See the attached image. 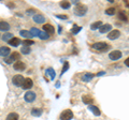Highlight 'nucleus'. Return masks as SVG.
<instances>
[{"mask_svg": "<svg viewBox=\"0 0 129 120\" xmlns=\"http://www.w3.org/2000/svg\"><path fill=\"white\" fill-rule=\"evenodd\" d=\"M103 74H104V72H100V73H98L97 75H98V76H99V75H103Z\"/></svg>", "mask_w": 129, "mask_h": 120, "instance_id": "obj_39", "label": "nucleus"}, {"mask_svg": "<svg viewBox=\"0 0 129 120\" xmlns=\"http://www.w3.org/2000/svg\"><path fill=\"white\" fill-rule=\"evenodd\" d=\"M111 29H112V26L110 24H106V25H102L99 28V32L100 33H107L109 31H111Z\"/></svg>", "mask_w": 129, "mask_h": 120, "instance_id": "obj_10", "label": "nucleus"}, {"mask_svg": "<svg viewBox=\"0 0 129 120\" xmlns=\"http://www.w3.org/2000/svg\"><path fill=\"white\" fill-rule=\"evenodd\" d=\"M36 97H37V94H36L34 91H27V92L25 93V95H24V99H25L26 102H34L36 100Z\"/></svg>", "mask_w": 129, "mask_h": 120, "instance_id": "obj_5", "label": "nucleus"}, {"mask_svg": "<svg viewBox=\"0 0 129 120\" xmlns=\"http://www.w3.org/2000/svg\"><path fill=\"white\" fill-rule=\"evenodd\" d=\"M88 109L91 110L95 116H100V115H101V111H100V109L98 108V107L94 106V105H88Z\"/></svg>", "mask_w": 129, "mask_h": 120, "instance_id": "obj_16", "label": "nucleus"}, {"mask_svg": "<svg viewBox=\"0 0 129 120\" xmlns=\"http://www.w3.org/2000/svg\"><path fill=\"white\" fill-rule=\"evenodd\" d=\"M7 120H18V115L16 113H10L8 115Z\"/></svg>", "mask_w": 129, "mask_h": 120, "instance_id": "obj_22", "label": "nucleus"}, {"mask_svg": "<svg viewBox=\"0 0 129 120\" xmlns=\"http://www.w3.org/2000/svg\"><path fill=\"white\" fill-rule=\"evenodd\" d=\"M24 79H25V77H23L22 75H14L13 78H12V83H13V85L17 86V87H22L23 83H24Z\"/></svg>", "mask_w": 129, "mask_h": 120, "instance_id": "obj_3", "label": "nucleus"}, {"mask_svg": "<svg viewBox=\"0 0 129 120\" xmlns=\"http://www.w3.org/2000/svg\"><path fill=\"white\" fill-rule=\"evenodd\" d=\"M34 22L37 24H42L45 22V17H44L42 14H36V15H34Z\"/></svg>", "mask_w": 129, "mask_h": 120, "instance_id": "obj_11", "label": "nucleus"}, {"mask_svg": "<svg viewBox=\"0 0 129 120\" xmlns=\"http://www.w3.org/2000/svg\"><path fill=\"white\" fill-rule=\"evenodd\" d=\"M10 53H11V50L8 46H1L0 47V56H2V57L6 58Z\"/></svg>", "mask_w": 129, "mask_h": 120, "instance_id": "obj_13", "label": "nucleus"}, {"mask_svg": "<svg viewBox=\"0 0 129 120\" xmlns=\"http://www.w3.org/2000/svg\"><path fill=\"white\" fill-rule=\"evenodd\" d=\"M11 57L14 59V61H16V60L18 61L19 58H21V54H19V53H16V51H14L13 54H11Z\"/></svg>", "mask_w": 129, "mask_h": 120, "instance_id": "obj_27", "label": "nucleus"}, {"mask_svg": "<svg viewBox=\"0 0 129 120\" xmlns=\"http://www.w3.org/2000/svg\"><path fill=\"white\" fill-rule=\"evenodd\" d=\"M31 115L35 116V117H39V116L42 115V110L39 108H32L31 109Z\"/></svg>", "mask_w": 129, "mask_h": 120, "instance_id": "obj_20", "label": "nucleus"}, {"mask_svg": "<svg viewBox=\"0 0 129 120\" xmlns=\"http://www.w3.org/2000/svg\"><path fill=\"white\" fill-rule=\"evenodd\" d=\"M56 17H57V18H60V19H67V18H68L67 15H59V14L56 15Z\"/></svg>", "mask_w": 129, "mask_h": 120, "instance_id": "obj_36", "label": "nucleus"}, {"mask_svg": "<svg viewBox=\"0 0 129 120\" xmlns=\"http://www.w3.org/2000/svg\"><path fill=\"white\" fill-rule=\"evenodd\" d=\"M94 77H95V74H92V73H85L82 76V81L83 82H90Z\"/></svg>", "mask_w": 129, "mask_h": 120, "instance_id": "obj_14", "label": "nucleus"}, {"mask_svg": "<svg viewBox=\"0 0 129 120\" xmlns=\"http://www.w3.org/2000/svg\"><path fill=\"white\" fill-rule=\"evenodd\" d=\"M19 34H21L22 37L26 38V40H30V38H32V34L30 33V31H28V30H21L19 31Z\"/></svg>", "mask_w": 129, "mask_h": 120, "instance_id": "obj_18", "label": "nucleus"}, {"mask_svg": "<svg viewBox=\"0 0 129 120\" xmlns=\"http://www.w3.org/2000/svg\"><path fill=\"white\" fill-rule=\"evenodd\" d=\"M13 68L16 71H24L26 69V65L23 61H16L13 65Z\"/></svg>", "mask_w": 129, "mask_h": 120, "instance_id": "obj_8", "label": "nucleus"}, {"mask_svg": "<svg viewBox=\"0 0 129 120\" xmlns=\"http://www.w3.org/2000/svg\"><path fill=\"white\" fill-rule=\"evenodd\" d=\"M102 26V22H100V21H98V22H95V23H92L91 25H90V28L92 30H96V29H99L100 27Z\"/></svg>", "mask_w": 129, "mask_h": 120, "instance_id": "obj_19", "label": "nucleus"}, {"mask_svg": "<svg viewBox=\"0 0 129 120\" xmlns=\"http://www.w3.org/2000/svg\"><path fill=\"white\" fill-rule=\"evenodd\" d=\"M10 44L11 46H14V47H16V46H18L19 44H21V40H19L18 38H13V39H11L9 42H8Z\"/></svg>", "mask_w": 129, "mask_h": 120, "instance_id": "obj_17", "label": "nucleus"}, {"mask_svg": "<svg viewBox=\"0 0 129 120\" xmlns=\"http://www.w3.org/2000/svg\"><path fill=\"white\" fill-rule=\"evenodd\" d=\"M68 69H69V63L66 61V62H64V65H63V69H62V72H61V73H64L66 71H68Z\"/></svg>", "mask_w": 129, "mask_h": 120, "instance_id": "obj_35", "label": "nucleus"}, {"mask_svg": "<svg viewBox=\"0 0 129 120\" xmlns=\"http://www.w3.org/2000/svg\"><path fill=\"white\" fill-rule=\"evenodd\" d=\"M23 44H24V46L29 47L30 45H32V44H35V42L32 41V40H25V41H23Z\"/></svg>", "mask_w": 129, "mask_h": 120, "instance_id": "obj_30", "label": "nucleus"}, {"mask_svg": "<svg viewBox=\"0 0 129 120\" xmlns=\"http://www.w3.org/2000/svg\"><path fill=\"white\" fill-rule=\"evenodd\" d=\"M13 38L14 37H13V34H12V33H6L5 35H2V40H3V41H8V42H9L11 39H13Z\"/></svg>", "mask_w": 129, "mask_h": 120, "instance_id": "obj_24", "label": "nucleus"}, {"mask_svg": "<svg viewBox=\"0 0 129 120\" xmlns=\"http://www.w3.org/2000/svg\"><path fill=\"white\" fill-rule=\"evenodd\" d=\"M32 86H34V82H32L31 78H25L24 79V83L22 85L23 89H30Z\"/></svg>", "mask_w": 129, "mask_h": 120, "instance_id": "obj_7", "label": "nucleus"}, {"mask_svg": "<svg viewBox=\"0 0 129 120\" xmlns=\"http://www.w3.org/2000/svg\"><path fill=\"white\" fill-rule=\"evenodd\" d=\"M46 72L51 75V78H52V79H54V78H55V71H54L53 69H52V68H50V69H47V71H46Z\"/></svg>", "mask_w": 129, "mask_h": 120, "instance_id": "obj_31", "label": "nucleus"}, {"mask_svg": "<svg viewBox=\"0 0 129 120\" xmlns=\"http://www.w3.org/2000/svg\"><path fill=\"white\" fill-rule=\"evenodd\" d=\"M10 28V25L7 22H0V31H9Z\"/></svg>", "mask_w": 129, "mask_h": 120, "instance_id": "obj_15", "label": "nucleus"}, {"mask_svg": "<svg viewBox=\"0 0 129 120\" xmlns=\"http://www.w3.org/2000/svg\"><path fill=\"white\" fill-rule=\"evenodd\" d=\"M30 33L32 34V37H39L40 35V33H41V31H40L38 28H31L30 29Z\"/></svg>", "mask_w": 129, "mask_h": 120, "instance_id": "obj_21", "label": "nucleus"}, {"mask_svg": "<svg viewBox=\"0 0 129 120\" xmlns=\"http://www.w3.org/2000/svg\"><path fill=\"white\" fill-rule=\"evenodd\" d=\"M91 47L94 49H96V50H98V51H107V50H109L110 49V45L109 44H107V43H104V42H97V43H94L91 45Z\"/></svg>", "mask_w": 129, "mask_h": 120, "instance_id": "obj_1", "label": "nucleus"}, {"mask_svg": "<svg viewBox=\"0 0 129 120\" xmlns=\"http://www.w3.org/2000/svg\"><path fill=\"white\" fill-rule=\"evenodd\" d=\"M70 2H68V1H61L60 2V7L62 8V9H69L70 8Z\"/></svg>", "mask_w": 129, "mask_h": 120, "instance_id": "obj_26", "label": "nucleus"}, {"mask_svg": "<svg viewBox=\"0 0 129 120\" xmlns=\"http://www.w3.org/2000/svg\"><path fill=\"white\" fill-rule=\"evenodd\" d=\"M118 18L120 19V21L127 22V17H126V15H125L124 12H119V13H118Z\"/></svg>", "mask_w": 129, "mask_h": 120, "instance_id": "obj_29", "label": "nucleus"}, {"mask_svg": "<svg viewBox=\"0 0 129 120\" xmlns=\"http://www.w3.org/2000/svg\"><path fill=\"white\" fill-rule=\"evenodd\" d=\"M21 53L24 54V55H28L30 53V47H28V46H23L22 48H21Z\"/></svg>", "mask_w": 129, "mask_h": 120, "instance_id": "obj_25", "label": "nucleus"}, {"mask_svg": "<svg viewBox=\"0 0 129 120\" xmlns=\"http://www.w3.org/2000/svg\"><path fill=\"white\" fill-rule=\"evenodd\" d=\"M125 65H126V66L129 68V57H128L126 60H125Z\"/></svg>", "mask_w": 129, "mask_h": 120, "instance_id": "obj_37", "label": "nucleus"}, {"mask_svg": "<svg viewBox=\"0 0 129 120\" xmlns=\"http://www.w3.org/2000/svg\"><path fill=\"white\" fill-rule=\"evenodd\" d=\"M119 35H120V32L118 30H112V31L109 32L108 38L110 40H116L117 38H119Z\"/></svg>", "mask_w": 129, "mask_h": 120, "instance_id": "obj_9", "label": "nucleus"}, {"mask_svg": "<svg viewBox=\"0 0 129 120\" xmlns=\"http://www.w3.org/2000/svg\"><path fill=\"white\" fill-rule=\"evenodd\" d=\"M82 100H83V102L85 103V104H91V103H92L91 98H90V97H88V95H83Z\"/></svg>", "mask_w": 129, "mask_h": 120, "instance_id": "obj_23", "label": "nucleus"}, {"mask_svg": "<svg viewBox=\"0 0 129 120\" xmlns=\"http://www.w3.org/2000/svg\"><path fill=\"white\" fill-rule=\"evenodd\" d=\"M13 61H14V59L12 58L11 56L10 57H6L5 58V62L7 63V65H11V63H13Z\"/></svg>", "mask_w": 129, "mask_h": 120, "instance_id": "obj_33", "label": "nucleus"}, {"mask_svg": "<svg viewBox=\"0 0 129 120\" xmlns=\"http://www.w3.org/2000/svg\"><path fill=\"white\" fill-rule=\"evenodd\" d=\"M109 58H110L111 60L116 61V60L122 58V51L120 50H113V51H111V53L109 54Z\"/></svg>", "mask_w": 129, "mask_h": 120, "instance_id": "obj_6", "label": "nucleus"}, {"mask_svg": "<svg viewBox=\"0 0 129 120\" xmlns=\"http://www.w3.org/2000/svg\"><path fill=\"white\" fill-rule=\"evenodd\" d=\"M27 13H28V14H31V13H34V10H28V11H27Z\"/></svg>", "mask_w": 129, "mask_h": 120, "instance_id": "obj_38", "label": "nucleus"}, {"mask_svg": "<svg viewBox=\"0 0 129 120\" xmlns=\"http://www.w3.org/2000/svg\"><path fill=\"white\" fill-rule=\"evenodd\" d=\"M106 14H108V15H114L115 14V9H114V8H109V9L106 10Z\"/></svg>", "mask_w": 129, "mask_h": 120, "instance_id": "obj_28", "label": "nucleus"}, {"mask_svg": "<svg viewBox=\"0 0 129 120\" xmlns=\"http://www.w3.org/2000/svg\"><path fill=\"white\" fill-rule=\"evenodd\" d=\"M86 12H87V8L84 5H80L79 3V5L74 8V14L78 15V16H83V15L86 14Z\"/></svg>", "mask_w": 129, "mask_h": 120, "instance_id": "obj_2", "label": "nucleus"}, {"mask_svg": "<svg viewBox=\"0 0 129 120\" xmlns=\"http://www.w3.org/2000/svg\"><path fill=\"white\" fill-rule=\"evenodd\" d=\"M82 29V27H79V26H74V28L72 29V33H78L79 31Z\"/></svg>", "mask_w": 129, "mask_h": 120, "instance_id": "obj_34", "label": "nucleus"}, {"mask_svg": "<svg viewBox=\"0 0 129 120\" xmlns=\"http://www.w3.org/2000/svg\"><path fill=\"white\" fill-rule=\"evenodd\" d=\"M43 30H44V32H46L47 34H51V33H54L55 32V28L50 25V24H46V25H44L43 26Z\"/></svg>", "mask_w": 129, "mask_h": 120, "instance_id": "obj_12", "label": "nucleus"}, {"mask_svg": "<svg viewBox=\"0 0 129 120\" xmlns=\"http://www.w3.org/2000/svg\"><path fill=\"white\" fill-rule=\"evenodd\" d=\"M39 38L41 40H47L48 38H50V35H48L46 32H41V33H40V35H39Z\"/></svg>", "mask_w": 129, "mask_h": 120, "instance_id": "obj_32", "label": "nucleus"}, {"mask_svg": "<svg viewBox=\"0 0 129 120\" xmlns=\"http://www.w3.org/2000/svg\"><path fill=\"white\" fill-rule=\"evenodd\" d=\"M73 118V113L71 109H66L60 114V120H71Z\"/></svg>", "mask_w": 129, "mask_h": 120, "instance_id": "obj_4", "label": "nucleus"}]
</instances>
